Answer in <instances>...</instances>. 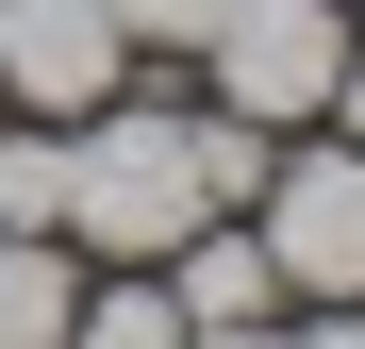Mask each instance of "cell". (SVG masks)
I'll return each mask as SVG.
<instances>
[{
    "label": "cell",
    "mask_w": 365,
    "mask_h": 349,
    "mask_svg": "<svg viewBox=\"0 0 365 349\" xmlns=\"http://www.w3.org/2000/svg\"><path fill=\"white\" fill-rule=\"evenodd\" d=\"M200 200H216L200 116H83L67 133V233L83 250H182Z\"/></svg>",
    "instance_id": "6da1fadb"
},
{
    "label": "cell",
    "mask_w": 365,
    "mask_h": 349,
    "mask_svg": "<svg viewBox=\"0 0 365 349\" xmlns=\"http://www.w3.org/2000/svg\"><path fill=\"white\" fill-rule=\"evenodd\" d=\"M332 84H349V17L332 0H232L216 17V100L250 116V133L266 116H316Z\"/></svg>",
    "instance_id": "7a4b0ae2"
},
{
    "label": "cell",
    "mask_w": 365,
    "mask_h": 349,
    "mask_svg": "<svg viewBox=\"0 0 365 349\" xmlns=\"http://www.w3.org/2000/svg\"><path fill=\"white\" fill-rule=\"evenodd\" d=\"M116 0H0V100H34V116H100L116 100Z\"/></svg>",
    "instance_id": "3957f363"
},
{
    "label": "cell",
    "mask_w": 365,
    "mask_h": 349,
    "mask_svg": "<svg viewBox=\"0 0 365 349\" xmlns=\"http://www.w3.org/2000/svg\"><path fill=\"white\" fill-rule=\"evenodd\" d=\"M266 266L316 300H365V150H299L266 183Z\"/></svg>",
    "instance_id": "277c9868"
},
{
    "label": "cell",
    "mask_w": 365,
    "mask_h": 349,
    "mask_svg": "<svg viewBox=\"0 0 365 349\" xmlns=\"http://www.w3.org/2000/svg\"><path fill=\"white\" fill-rule=\"evenodd\" d=\"M166 300H182V333H232V316L282 300V266H266V233H200V266H182Z\"/></svg>",
    "instance_id": "5b68a950"
},
{
    "label": "cell",
    "mask_w": 365,
    "mask_h": 349,
    "mask_svg": "<svg viewBox=\"0 0 365 349\" xmlns=\"http://www.w3.org/2000/svg\"><path fill=\"white\" fill-rule=\"evenodd\" d=\"M0 349H67V250L0 233Z\"/></svg>",
    "instance_id": "8992f818"
},
{
    "label": "cell",
    "mask_w": 365,
    "mask_h": 349,
    "mask_svg": "<svg viewBox=\"0 0 365 349\" xmlns=\"http://www.w3.org/2000/svg\"><path fill=\"white\" fill-rule=\"evenodd\" d=\"M0 233H67V116L0 133Z\"/></svg>",
    "instance_id": "52a82bcc"
},
{
    "label": "cell",
    "mask_w": 365,
    "mask_h": 349,
    "mask_svg": "<svg viewBox=\"0 0 365 349\" xmlns=\"http://www.w3.org/2000/svg\"><path fill=\"white\" fill-rule=\"evenodd\" d=\"M67 349H182V300H166V283H116V300L67 316Z\"/></svg>",
    "instance_id": "ba28073f"
},
{
    "label": "cell",
    "mask_w": 365,
    "mask_h": 349,
    "mask_svg": "<svg viewBox=\"0 0 365 349\" xmlns=\"http://www.w3.org/2000/svg\"><path fill=\"white\" fill-rule=\"evenodd\" d=\"M232 0H116V34H166V50H216Z\"/></svg>",
    "instance_id": "9c48e42d"
},
{
    "label": "cell",
    "mask_w": 365,
    "mask_h": 349,
    "mask_svg": "<svg viewBox=\"0 0 365 349\" xmlns=\"http://www.w3.org/2000/svg\"><path fill=\"white\" fill-rule=\"evenodd\" d=\"M182 349H266V333H250V316H232V333H182Z\"/></svg>",
    "instance_id": "30bf717a"
},
{
    "label": "cell",
    "mask_w": 365,
    "mask_h": 349,
    "mask_svg": "<svg viewBox=\"0 0 365 349\" xmlns=\"http://www.w3.org/2000/svg\"><path fill=\"white\" fill-rule=\"evenodd\" d=\"M332 100H349V150H365V67H349V84H332Z\"/></svg>",
    "instance_id": "8fae6325"
},
{
    "label": "cell",
    "mask_w": 365,
    "mask_h": 349,
    "mask_svg": "<svg viewBox=\"0 0 365 349\" xmlns=\"http://www.w3.org/2000/svg\"><path fill=\"white\" fill-rule=\"evenodd\" d=\"M316 349H365V316H332V333H316Z\"/></svg>",
    "instance_id": "7c38bea8"
}]
</instances>
